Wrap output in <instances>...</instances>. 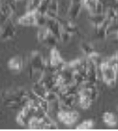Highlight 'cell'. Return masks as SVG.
I'll return each mask as SVG.
<instances>
[{
  "label": "cell",
  "mask_w": 118,
  "mask_h": 131,
  "mask_svg": "<svg viewBox=\"0 0 118 131\" xmlns=\"http://www.w3.org/2000/svg\"><path fill=\"white\" fill-rule=\"evenodd\" d=\"M103 81L110 87H114L116 84L118 71L110 65L107 59H104L99 67Z\"/></svg>",
  "instance_id": "1"
},
{
  "label": "cell",
  "mask_w": 118,
  "mask_h": 131,
  "mask_svg": "<svg viewBox=\"0 0 118 131\" xmlns=\"http://www.w3.org/2000/svg\"><path fill=\"white\" fill-rule=\"evenodd\" d=\"M47 63L43 61V58L39 52L34 51L32 53L29 59L28 67L30 77H34L37 73L43 74L46 68Z\"/></svg>",
  "instance_id": "2"
},
{
  "label": "cell",
  "mask_w": 118,
  "mask_h": 131,
  "mask_svg": "<svg viewBox=\"0 0 118 131\" xmlns=\"http://www.w3.org/2000/svg\"><path fill=\"white\" fill-rule=\"evenodd\" d=\"M38 40L43 45L55 48L58 38L45 27H39L37 34Z\"/></svg>",
  "instance_id": "3"
},
{
  "label": "cell",
  "mask_w": 118,
  "mask_h": 131,
  "mask_svg": "<svg viewBox=\"0 0 118 131\" xmlns=\"http://www.w3.org/2000/svg\"><path fill=\"white\" fill-rule=\"evenodd\" d=\"M58 119L65 125L71 126L76 122L79 118V113L72 108L60 109L58 113Z\"/></svg>",
  "instance_id": "4"
},
{
  "label": "cell",
  "mask_w": 118,
  "mask_h": 131,
  "mask_svg": "<svg viewBox=\"0 0 118 131\" xmlns=\"http://www.w3.org/2000/svg\"><path fill=\"white\" fill-rule=\"evenodd\" d=\"M16 33V27L11 18L0 25V38L4 40L13 38Z\"/></svg>",
  "instance_id": "5"
},
{
  "label": "cell",
  "mask_w": 118,
  "mask_h": 131,
  "mask_svg": "<svg viewBox=\"0 0 118 131\" xmlns=\"http://www.w3.org/2000/svg\"><path fill=\"white\" fill-rule=\"evenodd\" d=\"M18 23L23 26H37L35 12H26L18 19Z\"/></svg>",
  "instance_id": "6"
},
{
  "label": "cell",
  "mask_w": 118,
  "mask_h": 131,
  "mask_svg": "<svg viewBox=\"0 0 118 131\" xmlns=\"http://www.w3.org/2000/svg\"><path fill=\"white\" fill-rule=\"evenodd\" d=\"M83 6V2L74 3V4H71L69 6L68 10H67V15L70 20H74L78 17L80 14Z\"/></svg>",
  "instance_id": "7"
},
{
  "label": "cell",
  "mask_w": 118,
  "mask_h": 131,
  "mask_svg": "<svg viewBox=\"0 0 118 131\" xmlns=\"http://www.w3.org/2000/svg\"><path fill=\"white\" fill-rule=\"evenodd\" d=\"M8 66L10 70L14 72H19L21 71L22 68H23V61L21 57L19 56L12 57L9 60Z\"/></svg>",
  "instance_id": "8"
},
{
  "label": "cell",
  "mask_w": 118,
  "mask_h": 131,
  "mask_svg": "<svg viewBox=\"0 0 118 131\" xmlns=\"http://www.w3.org/2000/svg\"><path fill=\"white\" fill-rule=\"evenodd\" d=\"M102 119L106 124L111 127L115 126L117 124V117L115 114H114L112 112L107 111V112L104 113L102 116Z\"/></svg>",
  "instance_id": "9"
},
{
  "label": "cell",
  "mask_w": 118,
  "mask_h": 131,
  "mask_svg": "<svg viewBox=\"0 0 118 131\" xmlns=\"http://www.w3.org/2000/svg\"><path fill=\"white\" fill-rule=\"evenodd\" d=\"M106 15L104 13L103 14H91L90 15V20L92 24L95 27H98L104 22L106 20Z\"/></svg>",
  "instance_id": "10"
},
{
  "label": "cell",
  "mask_w": 118,
  "mask_h": 131,
  "mask_svg": "<svg viewBox=\"0 0 118 131\" xmlns=\"http://www.w3.org/2000/svg\"><path fill=\"white\" fill-rule=\"evenodd\" d=\"M78 102L81 108H83V109H87L91 106L93 100L89 97L82 96V95H78Z\"/></svg>",
  "instance_id": "11"
},
{
  "label": "cell",
  "mask_w": 118,
  "mask_h": 131,
  "mask_svg": "<svg viewBox=\"0 0 118 131\" xmlns=\"http://www.w3.org/2000/svg\"><path fill=\"white\" fill-rule=\"evenodd\" d=\"M99 1L101 0H83V5L89 10L91 14H93Z\"/></svg>",
  "instance_id": "12"
},
{
  "label": "cell",
  "mask_w": 118,
  "mask_h": 131,
  "mask_svg": "<svg viewBox=\"0 0 118 131\" xmlns=\"http://www.w3.org/2000/svg\"><path fill=\"white\" fill-rule=\"evenodd\" d=\"M42 0H28L26 4V12H36Z\"/></svg>",
  "instance_id": "13"
},
{
  "label": "cell",
  "mask_w": 118,
  "mask_h": 131,
  "mask_svg": "<svg viewBox=\"0 0 118 131\" xmlns=\"http://www.w3.org/2000/svg\"><path fill=\"white\" fill-rule=\"evenodd\" d=\"M35 16H36V23H37V26L42 27H45L47 23V16L46 14H41L39 12L36 11L35 12Z\"/></svg>",
  "instance_id": "14"
},
{
  "label": "cell",
  "mask_w": 118,
  "mask_h": 131,
  "mask_svg": "<svg viewBox=\"0 0 118 131\" xmlns=\"http://www.w3.org/2000/svg\"><path fill=\"white\" fill-rule=\"evenodd\" d=\"M94 123L91 119H87V120L83 121V122L80 124L76 129L78 130H89L93 127Z\"/></svg>",
  "instance_id": "15"
},
{
  "label": "cell",
  "mask_w": 118,
  "mask_h": 131,
  "mask_svg": "<svg viewBox=\"0 0 118 131\" xmlns=\"http://www.w3.org/2000/svg\"><path fill=\"white\" fill-rule=\"evenodd\" d=\"M81 49H82V51H83V53L87 55V56H89L91 54L95 52V51L93 50V47L91 46L90 44L87 42H83L81 44Z\"/></svg>",
  "instance_id": "16"
},
{
  "label": "cell",
  "mask_w": 118,
  "mask_h": 131,
  "mask_svg": "<svg viewBox=\"0 0 118 131\" xmlns=\"http://www.w3.org/2000/svg\"><path fill=\"white\" fill-rule=\"evenodd\" d=\"M54 12H58L59 10V3L57 0H52L49 4L48 10Z\"/></svg>",
  "instance_id": "17"
},
{
  "label": "cell",
  "mask_w": 118,
  "mask_h": 131,
  "mask_svg": "<svg viewBox=\"0 0 118 131\" xmlns=\"http://www.w3.org/2000/svg\"><path fill=\"white\" fill-rule=\"evenodd\" d=\"M114 8H115L116 10L118 11V0H114L113 2V6Z\"/></svg>",
  "instance_id": "18"
},
{
  "label": "cell",
  "mask_w": 118,
  "mask_h": 131,
  "mask_svg": "<svg viewBox=\"0 0 118 131\" xmlns=\"http://www.w3.org/2000/svg\"><path fill=\"white\" fill-rule=\"evenodd\" d=\"M115 57H117V59H118V52H117V53H116V54H115Z\"/></svg>",
  "instance_id": "19"
}]
</instances>
